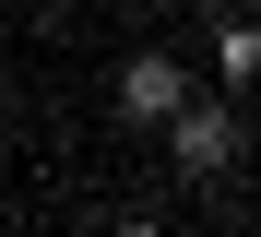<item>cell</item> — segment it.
<instances>
[{"label":"cell","mask_w":261,"mask_h":237,"mask_svg":"<svg viewBox=\"0 0 261 237\" xmlns=\"http://www.w3.org/2000/svg\"><path fill=\"white\" fill-rule=\"evenodd\" d=\"M166 154H178V178H226L238 166V107L226 95H178L166 107Z\"/></svg>","instance_id":"cell-1"},{"label":"cell","mask_w":261,"mask_h":237,"mask_svg":"<svg viewBox=\"0 0 261 237\" xmlns=\"http://www.w3.org/2000/svg\"><path fill=\"white\" fill-rule=\"evenodd\" d=\"M178 95H190V60H178V47H130V60H119V119H154L166 130Z\"/></svg>","instance_id":"cell-2"},{"label":"cell","mask_w":261,"mask_h":237,"mask_svg":"<svg viewBox=\"0 0 261 237\" xmlns=\"http://www.w3.org/2000/svg\"><path fill=\"white\" fill-rule=\"evenodd\" d=\"M214 83H226V95L261 83V24H249V12H238V24H214Z\"/></svg>","instance_id":"cell-3"}]
</instances>
